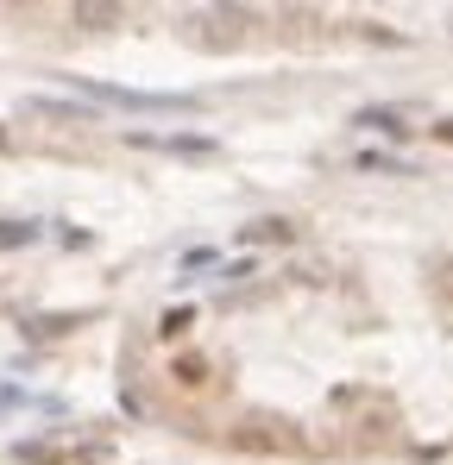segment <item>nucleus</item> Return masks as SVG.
Segmentation results:
<instances>
[{
  "label": "nucleus",
  "mask_w": 453,
  "mask_h": 465,
  "mask_svg": "<svg viewBox=\"0 0 453 465\" xmlns=\"http://www.w3.org/2000/svg\"><path fill=\"white\" fill-rule=\"evenodd\" d=\"M25 239H32V221H6L0 227V245H25Z\"/></svg>",
  "instance_id": "nucleus-7"
},
{
  "label": "nucleus",
  "mask_w": 453,
  "mask_h": 465,
  "mask_svg": "<svg viewBox=\"0 0 453 465\" xmlns=\"http://www.w3.org/2000/svg\"><path fill=\"white\" fill-rule=\"evenodd\" d=\"M176 384H183V390H202V384H208V365H202V358H176Z\"/></svg>",
  "instance_id": "nucleus-4"
},
{
  "label": "nucleus",
  "mask_w": 453,
  "mask_h": 465,
  "mask_svg": "<svg viewBox=\"0 0 453 465\" xmlns=\"http://www.w3.org/2000/svg\"><path fill=\"white\" fill-rule=\"evenodd\" d=\"M0 138H6V132H0Z\"/></svg>",
  "instance_id": "nucleus-9"
},
{
  "label": "nucleus",
  "mask_w": 453,
  "mask_h": 465,
  "mask_svg": "<svg viewBox=\"0 0 453 465\" xmlns=\"http://www.w3.org/2000/svg\"><path fill=\"white\" fill-rule=\"evenodd\" d=\"M114 19H120V6H76V25H89V32H101Z\"/></svg>",
  "instance_id": "nucleus-3"
},
{
  "label": "nucleus",
  "mask_w": 453,
  "mask_h": 465,
  "mask_svg": "<svg viewBox=\"0 0 453 465\" xmlns=\"http://www.w3.org/2000/svg\"><path fill=\"white\" fill-rule=\"evenodd\" d=\"M353 126H372V132H384V138H403V132H410V119L397 114V108H365Z\"/></svg>",
  "instance_id": "nucleus-2"
},
{
  "label": "nucleus",
  "mask_w": 453,
  "mask_h": 465,
  "mask_svg": "<svg viewBox=\"0 0 453 465\" xmlns=\"http://www.w3.org/2000/svg\"><path fill=\"white\" fill-rule=\"evenodd\" d=\"M246 239H297V221H252Z\"/></svg>",
  "instance_id": "nucleus-5"
},
{
  "label": "nucleus",
  "mask_w": 453,
  "mask_h": 465,
  "mask_svg": "<svg viewBox=\"0 0 453 465\" xmlns=\"http://www.w3.org/2000/svg\"><path fill=\"white\" fill-rule=\"evenodd\" d=\"M435 132H441V138H453V119H441V126H435Z\"/></svg>",
  "instance_id": "nucleus-8"
},
{
  "label": "nucleus",
  "mask_w": 453,
  "mask_h": 465,
  "mask_svg": "<svg viewBox=\"0 0 453 465\" xmlns=\"http://www.w3.org/2000/svg\"><path fill=\"white\" fill-rule=\"evenodd\" d=\"M227 441H233L240 453H297L302 447V434L284 422V415H246Z\"/></svg>",
  "instance_id": "nucleus-1"
},
{
  "label": "nucleus",
  "mask_w": 453,
  "mask_h": 465,
  "mask_svg": "<svg viewBox=\"0 0 453 465\" xmlns=\"http://www.w3.org/2000/svg\"><path fill=\"white\" fill-rule=\"evenodd\" d=\"M189 327H195V315H189V308H170L157 334H164V340H176V334H189Z\"/></svg>",
  "instance_id": "nucleus-6"
}]
</instances>
